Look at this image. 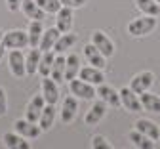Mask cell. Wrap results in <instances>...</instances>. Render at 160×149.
<instances>
[{
	"mask_svg": "<svg viewBox=\"0 0 160 149\" xmlns=\"http://www.w3.org/2000/svg\"><path fill=\"white\" fill-rule=\"evenodd\" d=\"M82 54H84V59L90 63V65H93V67H99V69H103V71L107 69V57H105L101 52H99V50H97V48L92 44V42L84 46Z\"/></svg>",
	"mask_w": 160,
	"mask_h": 149,
	"instance_id": "obj_14",
	"label": "cell"
},
{
	"mask_svg": "<svg viewBox=\"0 0 160 149\" xmlns=\"http://www.w3.org/2000/svg\"><path fill=\"white\" fill-rule=\"evenodd\" d=\"M4 50H6V46L0 42V61H2V57H4Z\"/></svg>",
	"mask_w": 160,
	"mask_h": 149,
	"instance_id": "obj_36",
	"label": "cell"
},
{
	"mask_svg": "<svg viewBox=\"0 0 160 149\" xmlns=\"http://www.w3.org/2000/svg\"><path fill=\"white\" fill-rule=\"evenodd\" d=\"M40 56H42V50H40V48H31L27 52V56H25V69H27L29 77H32L34 73H38Z\"/></svg>",
	"mask_w": 160,
	"mask_h": 149,
	"instance_id": "obj_23",
	"label": "cell"
},
{
	"mask_svg": "<svg viewBox=\"0 0 160 149\" xmlns=\"http://www.w3.org/2000/svg\"><path fill=\"white\" fill-rule=\"evenodd\" d=\"M50 77H52L57 84L65 80V56H63V54H55V61H53V67H52Z\"/></svg>",
	"mask_w": 160,
	"mask_h": 149,
	"instance_id": "obj_29",
	"label": "cell"
},
{
	"mask_svg": "<svg viewBox=\"0 0 160 149\" xmlns=\"http://www.w3.org/2000/svg\"><path fill=\"white\" fill-rule=\"evenodd\" d=\"M135 8L145 15H160V4H156L154 0H135Z\"/></svg>",
	"mask_w": 160,
	"mask_h": 149,
	"instance_id": "obj_30",
	"label": "cell"
},
{
	"mask_svg": "<svg viewBox=\"0 0 160 149\" xmlns=\"http://www.w3.org/2000/svg\"><path fill=\"white\" fill-rule=\"evenodd\" d=\"M92 44L101 52L105 57H112L114 54V42L111 40L109 35H105L103 31H93L92 33Z\"/></svg>",
	"mask_w": 160,
	"mask_h": 149,
	"instance_id": "obj_8",
	"label": "cell"
},
{
	"mask_svg": "<svg viewBox=\"0 0 160 149\" xmlns=\"http://www.w3.org/2000/svg\"><path fill=\"white\" fill-rule=\"evenodd\" d=\"M80 73V56L78 54H69L65 57V80L76 78Z\"/></svg>",
	"mask_w": 160,
	"mask_h": 149,
	"instance_id": "obj_24",
	"label": "cell"
},
{
	"mask_svg": "<svg viewBox=\"0 0 160 149\" xmlns=\"http://www.w3.org/2000/svg\"><path fill=\"white\" fill-rule=\"evenodd\" d=\"M2 36H4V33H2V31H0V42H2Z\"/></svg>",
	"mask_w": 160,
	"mask_h": 149,
	"instance_id": "obj_37",
	"label": "cell"
},
{
	"mask_svg": "<svg viewBox=\"0 0 160 149\" xmlns=\"http://www.w3.org/2000/svg\"><path fill=\"white\" fill-rule=\"evenodd\" d=\"M69 90H71V94H72L74 98H78L80 101H92V99H95V96H97V90H95L93 84L82 80L80 77L69 80Z\"/></svg>",
	"mask_w": 160,
	"mask_h": 149,
	"instance_id": "obj_2",
	"label": "cell"
},
{
	"mask_svg": "<svg viewBox=\"0 0 160 149\" xmlns=\"http://www.w3.org/2000/svg\"><path fill=\"white\" fill-rule=\"evenodd\" d=\"M2 44L6 46V50H25L29 46V33L23 29H12L4 33Z\"/></svg>",
	"mask_w": 160,
	"mask_h": 149,
	"instance_id": "obj_3",
	"label": "cell"
},
{
	"mask_svg": "<svg viewBox=\"0 0 160 149\" xmlns=\"http://www.w3.org/2000/svg\"><path fill=\"white\" fill-rule=\"evenodd\" d=\"M13 130L19 132L25 140H36L40 134H42V128L38 126V122H32L29 119H17L13 122Z\"/></svg>",
	"mask_w": 160,
	"mask_h": 149,
	"instance_id": "obj_6",
	"label": "cell"
},
{
	"mask_svg": "<svg viewBox=\"0 0 160 149\" xmlns=\"http://www.w3.org/2000/svg\"><path fill=\"white\" fill-rule=\"evenodd\" d=\"M139 99H141V107L149 113H160V96L158 94H152V92H143L139 94Z\"/></svg>",
	"mask_w": 160,
	"mask_h": 149,
	"instance_id": "obj_20",
	"label": "cell"
},
{
	"mask_svg": "<svg viewBox=\"0 0 160 149\" xmlns=\"http://www.w3.org/2000/svg\"><path fill=\"white\" fill-rule=\"evenodd\" d=\"M97 98L103 99L107 105H111V107H122V103H120V92L112 86H109V84H99L97 86Z\"/></svg>",
	"mask_w": 160,
	"mask_h": 149,
	"instance_id": "obj_12",
	"label": "cell"
},
{
	"mask_svg": "<svg viewBox=\"0 0 160 149\" xmlns=\"http://www.w3.org/2000/svg\"><path fill=\"white\" fill-rule=\"evenodd\" d=\"M93 149H111L112 145L107 141V138L105 136H101V134H97V136H93L92 138V143H90Z\"/></svg>",
	"mask_w": 160,
	"mask_h": 149,
	"instance_id": "obj_32",
	"label": "cell"
},
{
	"mask_svg": "<svg viewBox=\"0 0 160 149\" xmlns=\"http://www.w3.org/2000/svg\"><path fill=\"white\" fill-rule=\"evenodd\" d=\"M6 111H8V96L4 88H0V117L6 115Z\"/></svg>",
	"mask_w": 160,
	"mask_h": 149,
	"instance_id": "obj_34",
	"label": "cell"
},
{
	"mask_svg": "<svg viewBox=\"0 0 160 149\" xmlns=\"http://www.w3.org/2000/svg\"><path fill=\"white\" fill-rule=\"evenodd\" d=\"M46 107V99L42 94H36L29 99L27 103V107H25V119L32 120V122H38L40 119V113H42V109Z\"/></svg>",
	"mask_w": 160,
	"mask_h": 149,
	"instance_id": "obj_13",
	"label": "cell"
},
{
	"mask_svg": "<svg viewBox=\"0 0 160 149\" xmlns=\"http://www.w3.org/2000/svg\"><path fill=\"white\" fill-rule=\"evenodd\" d=\"M6 6L10 12H19L21 10V0H6Z\"/></svg>",
	"mask_w": 160,
	"mask_h": 149,
	"instance_id": "obj_35",
	"label": "cell"
},
{
	"mask_svg": "<svg viewBox=\"0 0 160 149\" xmlns=\"http://www.w3.org/2000/svg\"><path fill=\"white\" fill-rule=\"evenodd\" d=\"M107 109H109V105H107L103 99H95V101L92 103V107L88 109L86 117H84V124H86V126H97L99 122L105 119Z\"/></svg>",
	"mask_w": 160,
	"mask_h": 149,
	"instance_id": "obj_4",
	"label": "cell"
},
{
	"mask_svg": "<svg viewBox=\"0 0 160 149\" xmlns=\"http://www.w3.org/2000/svg\"><path fill=\"white\" fill-rule=\"evenodd\" d=\"M53 61H55V52L53 50H46L40 56V63H38V75L40 77H50L52 67H53Z\"/></svg>",
	"mask_w": 160,
	"mask_h": 149,
	"instance_id": "obj_25",
	"label": "cell"
},
{
	"mask_svg": "<svg viewBox=\"0 0 160 149\" xmlns=\"http://www.w3.org/2000/svg\"><path fill=\"white\" fill-rule=\"evenodd\" d=\"M55 27L61 33H69L72 29V8L61 6L59 12L55 13Z\"/></svg>",
	"mask_w": 160,
	"mask_h": 149,
	"instance_id": "obj_18",
	"label": "cell"
},
{
	"mask_svg": "<svg viewBox=\"0 0 160 149\" xmlns=\"http://www.w3.org/2000/svg\"><path fill=\"white\" fill-rule=\"evenodd\" d=\"M120 103H122V107L130 113H139L143 107H141V99H139V94H135L130 86L126 88H120Z\"/></svg>",
	"mask_w": 160,
	"mask_h": 149,
	"instance_id": "obj_7",
	"label": "cell"
},
{
	"mask_svg": "<svg viewBox=\"0 0 160 149\" xmlns=\"http://www.w3.org/2000/svg\"><path fill=\"white\" fill-rule=\"evenodd\" d=\"M76 40H78V36L74 35V33H61L59 35V38H57V42H55V46H53V52L55 54H65V50H71L74 44H76Z\"/></svg>",
	"mask_w": 160,
	"mask_h": 149,
	"instance_id": "obj_22",
	"label": "cell"
},
{
	"mask_svg": "<svg viewBox=\"0 0 160 149\" xmlns=\"http://www.w3.org/2000/svg\"><path fill=\"white\" fill-rule=\"evenodd\" d=\"M154 2H156V4H160V0H154Z\"/></svg>",
	"mask_w": 160,
	"mask_h": 149,
	"instance_id": "obj_38",
	"label": "cell"
},
{
	"mask_svg": "<svg viewBox=\"0 0 160 149\" xmlns=\"http://www.w3.org/2000/svg\"><path fill=\"white\" fill-rule=\"evenodd\" d=\"M21 12L31 21H34V19L36 21H44L46 19V12L36 4V0H21Z\"/></svg>",
	"mask_w": 160,
	"mask_h": 149,
	"instance_id": "obj_16",
	"label": "cell"
},
{
	"mask_svg": "<svg viewBox=\"0 0 160 149\" xmlns=\"http://www.w3.org/2000/svg\"><path fill=\"white\" fill-rule=\"evenodd\" d=\"M36 4L40 6V8H42L44 12H46V15L50 13H57L59 12V8H61V2H59V0H36Z\"/></svg>",
	"mask_w": 160,
	"mask_h": 149,
	"instance_id": "obj_31",
	"label": "cell"
},
{
	"mask_svg": "<svg viewBox=\"0 0 160 149\" xmlns=\"http://www.w3.org/2000/svg\"><path fill=\"white\" fill-rule=\"evenodd\" d=\"M128 35L133 36V38H139V36H147L151 35L154 29H156V17L154 15H141L137 19H132L128 23Z\"/></svg>",
	"mask_w": 160,
	"mask_h": 149,
	"instance_id": "obj_1",
	"label": "cell"
},
{
	"mask_svg": "<svg viewBox=\"0 0 160 149\" xmlns=\"http://www.w3.org/2000/svg\"><path fill=\"white\" fill-rule=\"evenodd\" d=\"M4 145L8 149H29L31 147L19 132H6L4 134Z\"/></svg>",
	"mask_w": 160,
	"mask_h": 149,
	"instance_id": "obj_28",
	"label": "cell"
},
{
	"mask_svg": "<svg viewBox=\"0 0 160 149\" xmlns=\"http://www.w3.org/2000/svg\"><path fill=\"white\" fill-rule=\"evenodd\" d=\"M78 77L82 78V80H86V82H90V84H93V86H99V84L105 82V73H103V69L93 67V65L80 67Z\"/></svg>",
	"mask_w": 160,
	"mask_h": 149,
	"instance_id": "obj_15",
	"label": "cell"
},
{
	"mask_svg": "<svg viewBox=\"0 0 160 149\" xmlns=\"http://www.w3.org/2000/svg\"><path fill=\"white\" fill-rule=\"evenodd\" d=\"M128 140H130L132 145L137 147V149H152V147H154V140L147 138L145 134H141V132L135 130V128L128 134Z\"/></svg>",
	"mask_w": 160,
	"mask_h": 149,
	"instance_id": "obj_27",
	"label": "cell"
},
{
	"mask_svg": "<svg viewBox=\"0 0 160 149\" xmlns=\"http://www.w3.org/2000/svg\"><path fill=\"white\" fill-rule=\"evenodd\" d=\"M40 94L44 96L46 103L55 105L57 99H59V84L52 77H42V82H40Z\"/></svg>",
	"mask_w": 160,
	"mask_h": 149,
	"instance_id": "obj_11",
	"label": "cell"
},
{
	"mask_svg": "<svg viewBox=\"0 0 160 149\" xmlns=\"http://www.w3.org/2000/svg\"><path fill=\"white\" fill-rule=\"evenodd\" d=\"M76 113H78V98H74L72 94L67 96L61 103V111H59V117H61V122L63 124H71L74 119H76Z\"/></svg>",
	"mask_w": 160,
	"mask_h": 149,
	"instance_id": "obj_10",
	"label": "cell"
},
{
	"mask_svg": "<svg viewBox=\"0 0 160 149\" xmlns=\"http://www.w3.org/2000/svg\"><path fill=\"white\" fill-rule=\"evenodd\" d=\"M59 2H61V6H67V8L76 10V8H84L88 4V0H59Z\"/></svg>",
	"mask_w": 160,
	"mask_h": 149,
	"instance_id": "obj_33",
	"label": "cell"
},
{
	"mask_svg": "<svg viewBox=\"0 0 160 149\" xmlns=\"http://www.w3.org/2000/svg\"><path fill=\"white\" fill-rule=\"evenodd\" d=\"M55 115H57L55 105L46 103V107L42 109V113H40V119H38V126L42 128V132L50 130L52 126H53V122H55Z\"/></svg>",
	"mask_w": 160,
	"mask_h": 149,
	"instance_id": "obj_19",
	"label": "cell"
},
{
	"mask_svg": "<svg viewBox=\"0 0 160 149\" xmlns=\"http://www.w3.org/2000/svg\"><path fill=\"white\" fill-rule=\"evenodd\" d=\"M135 130H139L141 134H145L147 138H151V140H160V128H158V124L156 122H152L151 119H137L135 120Z\"/></svg>",
	"mask_w": 160,
	"mask_h": 149,
	"instance_id": "obj_17",
	"label": "cell"
},
{
	"mask_svg": "<svg viewBox=\"0 0 160 149\" xmlns=\"http://www.w3.org/2000/svg\"><path fill=\"white\" fill-rule=\"evenodd\" d=\"M59 35H61V31H59L57 27L44 29V33H42V38H40V44H38V48L42 50V52H46V50H53V46H55V42H57Z\"/></svg>",
	"mask_w": 160,
	"mask_h": 149,
	"instance_id": "obj_21",
	"label": "cell"
},
{
	"mask_svg": "<svg viewBox=\"0 0 160 149\" xmlns=\"http://www.w3.org/2000/svg\"><path fill=\"white\" fill-rule=\"evenodd\" d=\"M8 67L10 73L15 78H23L27 77V69H25V54L21 50H10L8 54Z\"/></svg>",
	"mask_w": 160,
	"mask_h": 149,
	"instance_id": "obj_5",
	"label": "cell"
},
{
	"mask_svg": "<svg viewBox=\"0 0 160 149\" xmlns=\"http://www.w3.org/2000/svg\"><path fill=\"white\" fill-rule=\"evenodd\" d=\"M27 33H29V46H31V48H38L40 38H42V33H44V25H42V21H36V19H34V21H31Z\"/></svg>",
	"mask_w": 160,
	"mask_h": 149,
	"instance_id": "obj_26",
	"label": "cell"
},
{
	"mask_svg": "<svg viewBox=\"0 0 160 149\" xmlns=\"http://www.w3.org/2000/svg\"><path fill=\"white\" fill-rule=\"evenodd\" d=\"M154 84V75L151 71H141L132 77L130 80V88L135 92V94H143L147 90H151V86Z\"/></svg>",
	"mask_w": 160,
	"mask_h": 149,
	"instance_id": "obj_9",
	"label": "cell"
}]
</instances>
